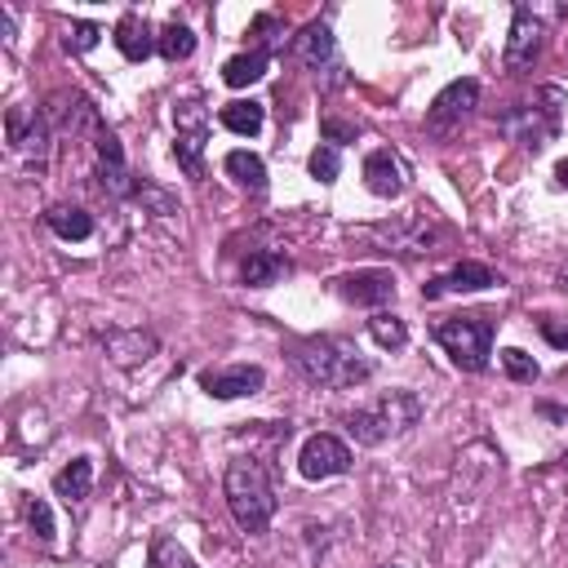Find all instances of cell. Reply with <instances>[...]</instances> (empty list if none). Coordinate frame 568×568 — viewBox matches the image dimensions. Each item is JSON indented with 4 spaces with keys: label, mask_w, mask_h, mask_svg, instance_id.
I'll return each instance as SVG.
<instances>
[{
    "label": "cell",
    "mask_w": 568,
    "mask_h": 568,
    "mask_svg": "<svg viewBox=\"0 0 568 568\" xmlns=\"http://www.w3.org/2000/svg\"><path fill=\"white\" fill-rule=\"evenodd\" d=\"M44 226L67 244H84L93 235V213L80 209V204H49L44 209Z\"/></svg>",
    "instance_id": "cell-19"
},
{
    "label": "cell",
    "mask_w": 568,
    "mask_h": 568,
    "mask_svg": "<svg viewBox=\"0 0 568 568\" xmlns=\"http://www.w3.org/2000/svg\"><path fill=\"white\" fill-rule=\"evenodd\" d=\"M146 568H200V564L186 555V546L173 532H155L146 550Z\"/></svg>",
    "instance_id": "cell-25"
},
{
    "label": "cell",
    "mask_w": 568,
    "mask_h": 568,
    "mask_svg": "<svg viewBox=\"0 0 568 568\" xmlns=\"http://www.w3.org/2000/svg\"><path fill=\"white\" fill-rule=\"evenodd\" d=\"M204 146H209V111L200 102L173 106V160L186 178H204Z\"/></svg>",
    "instance_id": "cell-7"
},
{
    "label": "cell",
    "mask_w": 568,
    "mask_h": 568,
    "mask_svg": "<svg viewBox=\"0 0 568 568\" xmlns=\"http://www.w3.org/2000/svg\"><path fill=\"white\" fill-rule=\"evenodd\" d=\"M364 186L377 195V200H395L408 191V169L404 160L390 151V146H377L364 155Z\"/></svg>",
    "instance_id": "cell-15"
},
{
    "label": "cell",
    "mask_w": 568,
    "mask_h": 568,
    "mask_svg": "<svg viewBox=\"0 0 568 568\" xmlns=\"http://www.w3.org/2000/svg\"><path fill=\"white\" fill-rule=\"evenodd\" d=\"M266 382L262 364H226V368H204L200 373V390L209 399H244V395H257Z\"/></svg>",
    "instance_id": "cell-14"
},
{
    "label": "cell",
    "mask_w": 568,
    "mask_h": 568,
    "mask_svg": "<svg viewBox=\"0 0 568 568\" xmlns=\"http://www.w3.org/2000/svg\"><path fill=\"white\" fill-rule=\"evenodd\" d=\"M98 40H102V27L98 22H71L67 36H62V49L67 53H89Z\"/></svg>",
    "instance_id": "cell-31"
},
{
    "label": "cell",
    "mask_w": 568,
    "mask_h": 568,
    "mask_svg": "<svg viewBox=\"0 0 568 568\" xmlns=\"http://www.w3.org/2000/svg\"><path fill=\"white\" fill-rule=\"evenodd\" d=\"M537 58H541V22H537V13L528 4H515V13H510V40H506L501 62H506V71H528Z\"/></svg>",
    "instance_id": "cell-13"
},
{
    "label": "cell",
    "mask_w": 568,
    "mask_h": 568,
    "mask_svg": "<svg viewBox=\"0 0 568 568\" xmlns=\"http://www.w3.org/2000/svg\"><path fill=\"white\" fill-rule=\"evenodd\" d=\"M4 142L13 164L27 178H44L49 169V151H53V124L44 111H27V106H9L4 111Z\"/></svg>",
    "instance_id": "cell-6"
},
{
    "label": "cell",
    "mask_w": 568,
    "mask_h": 568,
    "mask_svg": "<svg viewBox=\"0 0 568 568\" xmlns=\"http://www.w3.org/2000/svg\"><path fill=\"white\" fill-rule=\"evenodd\" d=\"M555 182H559V186H564V191H568V155H564V160H559V164H555Z\"/></svg>",
    "instance_id": "cell-34"
},
{
    "label": "cell",
    "mask_w": 568,
    "mask_h": 568,
    "mask_svg": "<svg viewBox=\"0 0 568 568\" xmlns=\"http://www.w3.org/2000/svg\"><path fill=\"white\" fill-rule=\"evenodd\" d=\"M368 337H373L382 351H404V346H408V324H404L399 315H390V311H373Z\"/></svg>",
    "instance_id": "cell-26"
},
{
    "label": "cell",
    "mask_w": 568,
    "mask_h": 568,
    "mask_svg": "<svg viewBox=\"0 0 568 568\" xmlns=\"http://www.w3.org/2000/svg\"><path fill=\"white\" fill-rule=\"evenodd\" d=\"M293 364L311 386L324 390H351L373 377V359L359 355V346L346 337H302L293 346Z\"/></svg>",
    "instance_id": "cell-1"
},
{
    "label": "cell",
    "mask_w": 568,
    "mask_h": 568,
    "mask_svg": "<svg viewBox=\"0 0 568 568\" xmlns=\"http://www.w3.org/2000/svg\"><path fill=\"white\" fill-rule=\"evenodd\" d=\"M222 493H226V510L244 532H266L275 519V484L266 475V466L257 457H231L226 475H222Z\"/></svg>",
    "instance_id": "cell-2"
},
{
    "label": "cell",
    "mask_w": 568,
    "mask_h": 568,
    "mask_svg": "<svg viewBox=\"0 0 568 568\" xmlns=\"http://www.w3.org/2000/svg\"><path fill=\"white\" fill-rule=\"evenodd\" d=\"M306 173H311L315 182H324V186H328V182H337V173H342V151H337V146H328V142H324V146H315V151H311V160H306Z\"/></svg>",
    "instance_id": "cell-28"
},
{
    "label": "cell",
    "mask_w": 568,
    "mask_h": 568,
    "mask_svg": "<svg viewBox=\"0 0 568 568\" xmlns=\"http://www.w3.org/2000/svg\"><path fill=\"white\" fill-rule=\"evenodd\" d=\"M351 448H346V439H337V435H328V430H320V435H311L306 444H302V453H297V475L302 479H311V484H320V479H333V475H346L351 470Z\"/></svg>",
    "instance_id": "cell-11"
},
{
    "label": "cell",
    "mask_w": 568,
    "mask_h": 568,
    "mask_svg": "<svg viewBox=\"0 0 568 568\" xmlns=\"http://www.w3.org/2000/svg\"><path fill=\"white\" fill-rule=\"evenodd\" d=\"M226 173L235 178V186L240 191H248V195H262L266 191V164H262V155H253V151H226Z\"/></svg>",
    "instance_id": "cell-24"
},
{
    "label": "cell",
    "mask_w": 568,
    "mask_h": 568,
    "mask_svg": "<svg viewBox=\"0 0 568 568\" xmlns=\"http://www.w3.org/2000/svg\"><path fill=\"white\" fill-rule=\"evenodd\" d=\"M333 288H337V297L342 302H351V306H386L390 297H395V271H386V266H364V271H346V275H337L333 280Z\"/></svg>",
    "instance_id": "cell-12"
},
{
    "label": "cell",
    "mask_w": 568,
    "mask_h": 568,
    "mask_svg": "<svg viewBox=\"0 0 568 568\" xmlns=\"http://www.w3.org/2000/svg\"><path fill=\"white\" fill-rule=\"evenodd\" d=\"M27 524H31V532H36V541H40V546H53V537H58V524H53V510H49V501L31 497V501H27Z\"/></svg>",
    "instance_id": "cell-30"
},
{
    "label": "cell",
    "mask_w": 568,
    "mask_h": 568,
    "mask_svg": "<svg viewBox=\"0 0 568 568\" xmlns=\"http://www.w3.org/2000/svg\"><path fill=\"white\" fill-rule=\"evenodd\" d=\"M111 40H115V49L129 58V62H146L151 53H160V36L151 31V22L142 18V13H120V22H115V31H111Z\"/></svg>",
    "instance_id": "cell-17"
},
{
    "label": "cell",
    "mask_w": 568,
    "mask_h": 568,
    "mask_svg": "<svg viewBox=\"0 0 568 568\" xmlns=\"http://www.w3.org/2000/svg\"><path fill=\"white\" fill-rule=\"evenodd\" d=\"M266 67H271V49H266V44H253V49L226 58L222 84H226V89H248V84H257V80L266 75Z\"/></svg>",
    "instance_id": "cell-20"
},
{
    "label": "cell",
    "mask_w": 568,
    "mask_h": 568,
    "mask_svg": "<svg viewBox=\"0 0 568 568\" xmlns=\"http://www.w3.org/2000/svg\"><path fill=\"white\" fill-rule=\"evenodd\" d=\"M537 328L546 333V342H550V346L568 351V328H564V324H555V320H537Z\"/></svg>",
    "instance_id": "cell-33"
},
{
    "label": "cell",
    "mask_w": 568,
    "mask_h": 568,
    "mask_svg": "<svg viewBox=\"0 0 568 568\" xmlns=\"http://www.w3.org/2000/svg\"><path fill=\"white\" fill-rule=\"evenodd\" d=\"M320 129H324V138H328V146H337V142H355V133H359L355 124H342V120H324Z\"/></svg>",
    "instance_id": "cell-32"
},
{
    "label": "cell",
    "mask_w": 568,
    "mask_h": 568,
    "mask_svg": "<svg viewBox=\"0 0 568 568\" xmlns=\"http://www.w3.org/2000/svg\"><path fill=\"white\" fill-rule=\"evenodd\" d=\"M475 102H479V80H453V84H444L439 93H435V102L426 106V120H422V129L430 133V138H444V133H453L470 111H475Z\"/></svg>",
    "instance_id": "cell-10"
},
{
    "label": "cell",
    "mask_w": 568,
    "mask_h": 568,
    "mask_svg": "<svg viewBox=\"0 0 568 568\" xmlns=\"http://www.w3.org/2000/svg\"><path fill=\"white\" fill-rule=\"evenodd\" d=\"M191 53H195V31L186 22H169L160 31V58L164 62H186Z\"/></svg>",
    "instance_id": "cell-27"
},
{
    "label": "cell",
    "mask_w": 568,
    "mask_h": 568,
    "mask_svg": "<svg viewBox=\"0 0 568 568\" xmlns=\"http://www.w3.org/2000/svg\"><path fill=\"white\" fill-rule=\"evenodd\" d=\"M217 120H222V129H231V133H240V138H257L262 124H266V106L253 102V98H235V102H226V106L217 111Z\"/></svg>",
    "instance_id": "cell-23"
},
{
    "label": "cell",
    "mask_w": 568,
    "mask_h": 568,
    "mask_svg": "<svg viewBox=\"0 0 568 568\" xmlns=\"http://www.w3.org/2000/svg\"><path fill=\"white\" fill-rule=\"evenodd\" d=\"M102 346L120 368H133L160 351V337L151 328H111V333H102Z\"/></svg>",
    "instance_id": "cell-18"
},
{
    "label": "cell",
    "mask_w": 568,
    "mask_h": 568,
    "mask_svg": "<svg viewBox=\"0 0 568 568\" xmlns=\"http://www.w3.org/2000/svg\"><path fill=\"white\" fill-rule=\"evenodd\" d=\"M293 271V262L284 257V253H275V248H253L248 257H244V266H240V280L248 284V288H271L275 280H284Z\"/></svg>",
    "instance_id": "cell-21"
},
{
    "label": "cell",
    "mask_w": 568,
    "mask_h": 568,
    "mask_svg": "<svg viewBox=\"0 0 568 568\" xmlns=\"http://www.w3.org/2000/svg\"><path fill=\"white\" fill-rule=\"evenodd\" d=\"M417 422H422V399H417L413 390H382L377 399L359 404V408L346 417V430H351L355 444L377 448V444H386V439L408 435Z\"/></svg>",
    "instance_id": "cell-3"
},
{
    "label": "cell",
    "mask_w": 568,
    "mask_h": 568,
    "mask_svg": "<svg viewBox=\"0 0 568 568\" xmlns=\"http://www.w3.org/2000/svg\"><path fill=\"white\" fill-rule=\"evenodd\" d=\"M488 284H497V275H493V266H484V262H457V266H448L444 275H435V280H426L422 284V302H435V297H448V293H479V288H488Z\"/></svg>",
    "instance_id": "cell-16"
},
{
    "label": "cell",
    "mask_w": 568,
    "mask_h": 568,
    "mask_svg": "<svg viewBox=\"0 0 568 568\" xmlns=\"http://www.w3.org/2000/svg\"><path fill=\"white\" fill-rule=\"evenodd\" d=\"M559 120H564V89H559V84H541L528 102L506 106L501 120H497V129H501L510 142L528 146V151H541V146L559 133Z\"/></svg>",
    "instance_id": "cell-4"
},
{
    "label": "cell",
    "mask_w": 568,
    "mask_h": 568,
    "mask_svg": "<svg viewBox=\"0 0 568 568\" xmlns=\"http://www.w3.org/2000/svg\"><path fill=\"white\" fill-rule=\"evenodd\" d=\"M93 178H98L102 195H111V200H133V191H138V178H133V169L124 160V146L111 129H102L93 138Z\"/></svg>",
    "instance_id": "cell-9"
},
{
    "label": "cell",
    "mask_w": 568,
    "mask_h": 568,
    "mask_svg": "<svg viewBox=\"0 0 568 568\" xmlns=\"http://www.w3.org/2000/svg\"><path fill=\"white\" fill-rule=\"evenodd\" d=\"M297 58L306 62V71L324 84V89H342L346 84V67L337 53V40L328 31V22H306L297 36Z\"/></svg>",
    "instance_id": "cell-8"
},
{
    "label": "cell",
    "mask_w": 568,
    "mask_h": 568,
    "mask_svg": "<svg viewBox=\"0 0 568 568\" xmlns=\"http://www.w3.org/2000/svg\"><path fill=\"white\" fill-rule=\"evenodd\" d=\"M93 488V462L89 457H71L58 475H53V497H62L67 506H80Z\"/></svg>",
    "instance_id": "cell-22"
},
{
    "label": "cell",
    "mask_w": 568,
    "mask_h": 568,
    "mask_svg": "<svg viewBox=\"0 0 568 568\" xmlns=\"http://www.w3.org/2000/svg\"><path fill=\"white\" fill-rule=\"evenodd\" d=\"M493 315L484 311H470V315H448L435 324V342L448 351V359L462 368V373H484L488 368V355H493Z\"/></svg>",
    "instance_id": "cell-5"
},
{
    "label": "cell",
    "mask_w": 568,
    "mask_h": 568,
    "mask_svg": "<svg viewBox=\"0 0 568 568\" xmlns=\"http://www.w3.org/2000/svg\"><path fill=\"white\" fill-rule=\"evenodd\" d=\"M501 368H506L510 382H524V386H532V382L541 377L537 359H532L528 351H519V346H506V351H501Z\"/></svg>",
    "instance_id": "cell-29"
}]
</instances>
